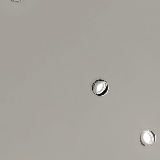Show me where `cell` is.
<instances>
[{
  "instance_id": "1",
  "label": "cell",
  "mask_w": 160,
  "mask_h": 160,
  "mask_svg": "<svg viewBox=\"0 0 160 160\" xmlns=\"http://www.w3.org/2000/svg\"><path fill=\"white\" fill-rule=\"evenodd\" d=\"M93 92L99 96L105 95L108 91V86L107 82L102 79H98L94 82L92 86Z\"/></svg>"
},
{
  "instance_id": "2",
  "label": "cell",
  "mask_w": 160,
  "mask_h": 160,
  "mask_svg": "<svg viewBox=\"0 0 160 160\" xmlns=\"http://www.w3.org/2000/svg\"><path fill=\"white\" fill-rule=\"evenodd\" d=\"M156 136L153 132L149 130H144L139 137L140 142L144 146H151L156 141Z\"/></svg>"
}]
</instances>
